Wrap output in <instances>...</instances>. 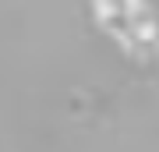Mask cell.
<instances>
[]
</instances>
